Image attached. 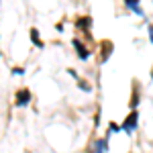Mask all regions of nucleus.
<instances>
[{
	"instance_id": "f257e3e1",
	"label": "nucleus",
	"mask_w": 153,
	"mask_h": 153,
	"mask_svg": "<svg viewBox=\"0 0 153 153\" xmlns=\"http://www.w3.org/2000/svg\"><path fill=\"white\" fill-rule=\"evenodd\" d=\"M92 25H94V21H92V16H88V14H84V16H76V21H74V27L78 29V31H82L84 37H86V41H90V31H92Z\"/></svg>"
},
{
	"instance_id": "f03ea898",
	"label": "nucleus",
	"mask_w": 153,
	"mask_h": 153,
	"mask_svg": "<svg viewBox=\"0 0 153 153\" xmlns=\"http://www.w3.org/2000/svg\"><path fill=\"white\" fill-rule=\"evenodd\" d=\"M137 125H139V112H137V110H131L129 117L123 120L120 131H125L127 135H133V133H135V129H137Z\"/></svg>"
},
{
	"instance_id": "7ed1b4c3",
	"label": "nucleus",
	"mask_w": 153,
	"mask_h": 153,
	"mask_svg": "<svg viewBox=\"0 0 153 153\" xmlns=\"http://www.w3.org/2000/svg\"><path fill=\"white\" fill-rule=\"evenodd\" d=\"M108 139L110 135H106L102 139H94L88 147V153H108Z\"/></svg>"
},
{
	"instance_id": "20e7f679",
	"label": "nucleus",
	"mask_w": 153,
	"mask_h": 153,
	"mask_svg": "<svg viewBox=\"0 0 153 153\" xmlns=\"http://www.w3.org/2000/svg\"><path fill=\"white\" fill-rule=\"evenodd\" d=\"M71 45H74L76 51H78V57L82 59V61H86V59L90 57V49H88V45L84 43L80 37H74V39H71Z\"/></svg>"
},
{
	"instance_id": "39448f33",
	"label": "nucleus",
	"mask_w": 153,
	"mask_h": 153,
	"mask_svg": "<svg viewBox=\"0 0 153 153\" xmlns=\"http://www.w3.org/2000/svg\"><path fill=\"white\" fill-rule=\"evenodd\" d=\"M31 90L29 88H19L16 92H14V104L16 106H27L29 102H31Z\"/></svg>"
},
{
	"instance_id": "423d86ee",
	"label": "nucleus",
	"mask_w": 153,
	"mask_h": 153,
	"mask_svg": "<svg viewBox=\"0 0 153 153\" xmlns=\"http://www.w3.org/2000/svg\"><path fill=\"white\" fill-rule=\"evenodd\" d=\"M112 49H114V45H112V41H108V39H104V41H100V63H106L108 61V57H110V53H112Z\"/></svg>"
},
{
	"instance_id": "0eeeda50",
	"label": "nucleus",
	"mask_w": 153,
	"mask_h": 153,
	"mask_svg": "<svg viewBox=\"0 0 153 153\" xmlns=\"http://www.w3.org/2000/svg\"><path fill=\"white\" fill-rule=\"evenodd\" d=\"M139 100H141V88H139V82L137 80H133V94H131V100H129V106L133 110H137Z\"/></svg>"
},
{
	"instance_id": "6e6552de",
	"label": "nucleus",
	"mask_w": 153,
	"mask_h": 153,
	"mask_svg": "<svg viewBox=\"0 0 153 153\" xmlns=\"http://www.w3.org/2000/svg\"><path fill=\"white\" fill-rule=\"evenodd\" d=\"M29 35H31V43H33V45H35L37 49H43V47H45L43 39H41V35H39V29L31 27V29H29Z\"/></svg>"
},
{
	"instance_id": "1a4fd4ad",
	"label": "nucleus",
	"mask_w": 153,
	"mask_h": 153,
	"mask_svg": "<svg viewBox=\"0 0 153 153\" xmlns=\"http://www.w3.org/2000/svg\"><path fill=\"white\" fill-rule=\"evenodd\" d=\"M125 6H127V8H129L131 12H135L137 16H145L143 8L139 6V0H125Z\"/></svg>"
},
{
	"instance_id": "9d476101",
	"label": "nucleus",
	"mask_w": 153,
	"mask_h": 153,
	"mask_svg": "<svg viewBox=\"0 0 153 153\" xmlns=\"http://www.w3.org/2000/svg\"><path fill=\"white\" fill-rule=\"evenodd\" d=\"M76 82L80 84V88H82L84 92H92V84L88 82V80H82V78H78V80H76Z\"/></svg>"
},
{
	"instance_id": "9b49d317",
	"label": "nucleus",
	"mask_w": 153,
	"mask_h": 153,
	"mask_svg": "<svg viewBox=\"0 0 153 153\" xmlns=\"http://www.w3.org/2000/svg\"><path fill=\"white\" fill-rule=\"evenodd\" d=\"M118 131H120V127H118V125H114V123H110V125H108V133H106V135H112V133H118Z\"/></svg>"
},
{
	"instance_id": "f8f14e48",
	"label": "nucleus",
	"mask_w": 153,
	"mask_h": 153,
	"mask_svg": "<svg viewBox=\"0 0 153 153\" xmlns=\"http://www.w3.org/2000/svg\"><path fill=\"white\" fill-rule=\"evenodd\" d=\"M12 74H14V76H23L25 70H23V68H12Z\"/></svg>"
},
{
	"instance_id": "ddd939ff",
	"label": "nucleus",
	"mask_w": 153,
	"mask_h": 153,
	"mask_svg": "<svg viewBox=\"0 0 153 153\" xmlns=\"http://www.w3.org/2000/svg\"><path fill=\"white\" fill-rule=\"evenodd\" d=\"M149 41L153 43V25H149Z\"/></svg>"
},
{
	"instance_id": "4468645a",
	"label": "nucleus",
	"mask_w": 153,
	"mask_h": 153,
	"mask_svg": "<svg viewBox=\"0 0 153 153\" xmlns=\"http://www.w3.org/2000/svg\"><path fill=\"white\" fill-rule=\"evenodd\" d=\"M151 80H153V70H151Z\"/></svg>"
}]
</instances>
